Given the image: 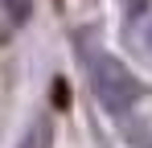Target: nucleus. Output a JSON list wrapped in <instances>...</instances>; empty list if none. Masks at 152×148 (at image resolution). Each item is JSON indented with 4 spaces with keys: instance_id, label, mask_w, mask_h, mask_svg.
<instances>
[{
    "instance_id": "1",
    "label": "nucleus",
    "mask_w": 152,
    "mask_h": 148,
    "mask_svg": "<svg viewBox=\"0 0 152 148\" xmlns=\"http://www.w3.org/2000/svg\"><path fill=\"white\" fill-rule=\"evenodd\" d=\"M91 91H95V99H99L111 115H124V111H132V107L144 99V82L127 70L119 58L95 53V58H91Z\"/></svg>"
},
{
    "instance_id": "2",
    "label": "nucleus",
    "mask_w": 152,
    "mask_h": 148,
    "mask_svg": "<svg viewBox=\"0 0 152 148\" xmlns=\"http://www.w3.org/2000/svg\"><path fill=\"white\" fill-rule=\"evenodd\" d=\"M17 148H53V123L45 119V115H37V119L25 127V136H21Z\"/></svg>"
},
{
    "instance_id": "3",
    "label": "nucleus",
    "mask_w": 152,
    "mask_h": 148,
    "mask_svg": "<svg viewBox=\"0 0 152 148\" xmlns=\"http://www.w3.org/2000/svg\"><path fill=\"white\" fill-rule=\"evenodd\" d=\"M0 4H4V17H8L12 29H21V25L33 17V0H0Z\"/></svg>"
}]
</instances>
